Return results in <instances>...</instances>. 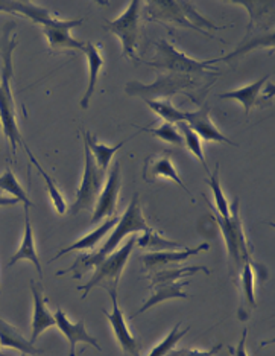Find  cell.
Returning a JSON list of instances; mask_svg holds the SVG:
<instances>
[{
	"label": "cell",
	"instance_id": "35",
	"mask_svg": "<svg viewBox=\"0 0 275 356\" xmlns=\"http://www.w3.org/2000/svg\"><path fill=\"white\" fill-rule=\"evenodd\" d=\"M242 289L247 303L253 307L257 306L256 296H254V273H253V262H247L242 266Z\"/></svg>",
	"mask_w": 275,
	"mask_h": 356
},
{
	"label": "cell",
	"instance_id": "23",
	"mask_svg": "<svg viewBox=\"0 0 275 356\" xmlns=\"http://www.w3.org/2000/svg\"><path fill=\"white\" fill-rule=\"evenodd\" d=\"M188 285H189V280L175 282V283H171V285H156V286H152L153 288L152 294L149 296L148 300L143 303L140 309L133 315V318L135 317V315H140L143 312H147L148 309H151V307H153L161 302L172 300V298H188L189 296L183 291V288L188 286Z\"/></svg>",
	"mask_w": 275,
	"mask_h": 356
},
{
	"label": "cell",
	"instance_id": "3",
	"mask_svg": "<svg viewBox=\"0 0 275 356\" xmlns=\"http://www.w3.org/2000/svg\"><path fill=\"white\" fill-rule=\"evenodd\" d=\"M148 19L151 22H160V23H172L175 26L195 29L201 34L207 37L210 35L208 31L221 29L212 22L201 15L197 8L190 5L189 2H174V0H153L149 2L148 8Z\"/></svg>",
	"mask_w": 275,
	"mask_h": 356
},
{
	"label": "cell",
	"instance_id": "32",
	"mask_svg": "<svg viewBox=\"0 0 275 356\" xmlns=\"http://www.w3.org/2000/svg\"><path fill=\"white\" fill-rule=\"evenodd\" d=\"M180 326H181V321L176 323L174 329L167 334V337L160 344L153 347L148 356H166L169 352H171L175 347V344L180 343L181 338L188 335V332L190 330V327H185L184 330H180Z\"/></svg>",
	"mask_w": 275,
	"mask_h": 356
},
{
	"label": "cell",
	"instance_id": "38",
	"mask_svg": "<svg viewBox=\"0 0 275 356\" xmlns=\"http://www.w3.org/2000/svg\"><path fill=\"white\" fill-rule=\"evenodd\" d=\"M19 203L20 201L17 198H6V197H3L2 191H0V206H15Z\"/></svg>",
	"mask_w": 275,
	"mask_h": 356
},
{
	"label": "cell",
	"instance_id": "6",
	"mask_svg": "<svg viewBox=\"0 0 275 356\" xmlns=\"http://www.w3.org/2000/svg\"><path fill=\"white\" fill-rule=\"evenodd\" d=\"M210 209L213 210L215 220L222 232L231 262L236 265V268L240 270L244 264L253 261V259H251V252H253V250H251V245L248 244L244 232V224H242L239 215V198H234L233 204L230 206V216L226 218L217 213L213 204H210Z\"/></svg>",
	"mask_w": 275,
	"mask_h": 356
},
{
	"label": "cell",
	"instance_id": "28",
	"mask_svg": "<svg viewBox=\"0 0 275 356\" xmlns=\"http://www.w3.org/2000/svg\"><path fill=\"white\" fill-rule=\"evenodd\" d=\"M135 244L139 245L140 248H148L152 250L151 253H156V252H172L175 248H180L181 245L178 244V242L174 241H167L165 239L161 234H158L157 232H153L152 229H148L144 232V234H142L140 238H137Z\"/></svg>",
	"mask_w": 275,
	"mask_h": 356
},
{
	"label": "cell",
	"instance_id": "4",
	"mask_svg": "<svg viewBox=\"0 0 275 356\" xmlns=\"http://www.w3.org/2000/svg\"><path fill=\"white\" fill-rule=\"evenodd\" d=\"M156 56L147 64L149 66L167 70L169 74H180V75H189L193 78L199 76H212L213 79L217 78L221 74L219 70L215 67L216 63H221L222 58L217 60H208V61H197L189 58L188 55L176 51L175 47L167 42V40H161L160 43L156 44Z\"/></svg>",
	"mask_w": 275,
	"mask_h": 356
},
{
	"label": "cell",
	"instance_id": "25",
	"mask_svg": "<svg viewBox=\"0 0 275 356\" xmlns=\"http://www.w3.org/2000/svg\"><path fill=\"white\" fill-rule=\"evenodd\" d=\"M83 136H84V137H83L84 143L87 145L88 149H90L92 156H93V159H94V163L98 165V166L102 169V171H107L108 166H110V161L112 160V156H115V154H116L120 148H122L128 140H131L133 137H135L137 134H134V136H131V137H128L126 140L120 142L119 145H115V147H107V145L98 143V140H96V137L92 136L88 131H84Z\"/></svg>",
	"mask_w": 275,
	"mask_h": 356
},
{
	"label": "cell",
	"instance_id": "37",
	"mask_svg": "<svg viewBox=\"0 0 275 356\" xmlns=\"http://www.w3.org/2000/svg\"><path fill=\"white\" fill-rule=\"evenodd\" d=\"M247 337H248V329H244V332H242V339L240 343L238 346V349L234 350L233 347H228V350L233 353V356H248L247 353Z\"/></svg>",
	"mask_w": 275,
	"mask_h": 356
},
{
	"label": "cell",
	"instance_id": "41",
	"mask_svg": "<svg viewBox=\"0 0 275 356\" xmlns=\"http://www.w3.org/2000/svg\"><path fill=\"white\" fill-rule=\"evenodd\" d=\"M23 356H26V355H23Z\"/></svg>",
	"mask_w": 275,
	"mask_h": 356
},
{
	"label": "cell",
	"instance_id": "20",
	"mask_svg": "<svg viewBox=\"0 0 275 356\" xmlns=\"http://www.w3.org/2000/svg\"><path fill=\"white\" fill-rule=\"evenodd\" d=\"M268 79H269V76H263L260 79H257L256 83H251L245 87L238 88V90L221 93L219 98L221 99H233V101L240 102L245 108V115L248 116L249 111L253 110L256 105L260 104V98H258V95H260L265 84L268 83Z\"/></svg>",
	"mask_w": 275,
	"mask_h": 356
},
{
	"label": "cell",
	"instance_id": "19",
	"mask_svg": "<svg viewBox=\"0 0 275 356\" xmlns=\"http://www.w3.org/2000/svg\"><path fill=\"white\" fill-rule=\"evenodd\" d=\"M19 261H29L34 264L40 279H43V268H42V264H40V259L37 254L35 242H34V232H32V225H31V220H29V207H25V238H23L20 248L14 253L8 266H12Z\"/></svg>",
	"mask_w": 275,
	"mask_h": 356
},
{
	"label": "cell",
	"instance_id": "2",
	"mask_svg": "<svg viewBox=\"0 0 275 356\" xmlns=\"http://www.w3.org/2000/svg\"><path fill=\"white\" fill-rule=\"evenodd\" d=\"M15 28V23H6L2 34V42H0V51H2V72H0V125H2L3 133L8 142L11 145L12 154L17 152V145L22 143V133L17 125V115H15V102L11 90V78L14 74L12 67V54L17 47L19 42L15 38H10V32Z\"/></svg>",
	"mask_w": 275,
	"mask_h": 356
},
{
	"label": "cell",
	"instance_id": "5",
	"mask_svg": "<svg viewBox=\"0 0 275 356\" xmlns=\"http://www.w3.org/2000/svg\"><path fill=\"white\" fill-rule=\"evenodd\" d=\"M201 83L198 78H193L189 75H180V74H167L161 75L156 83L152 84H142L139 81H133L128 83L125 87V92L129 96H140L143 99H153L156 98H166V96H174L176 93H183L189 96L192 101L198 102V96L193 93L199 90Z\"/></svg>",
	"mask_w": 275,
	"mask_h": 356
},
{
	"label": "cell",
	"instance_id": "40",
	"mask_svg": "<svg viewBox=\"0 0 275 356\" xmlns=\"http://www.w3.org/2000/svg\"><path fill=\"white\" fill-rule=\"evenodd\" d=\"M0 129H2V125H0Z\"/></svg>",
	"mask_w": 275,
	"mask_h": 356
},
{
	"label": "cell",
	"instance_id": "16",
	"mask_svg": "<svg viewBox=\"0 0 275 356\" xmlns=\"http://www.w3.org/2000/svg\"><path fill=\"white\" fill-rule=\"evenodd\" d=\"M210 248V245L207 242L201 244L195 248H184L181 252H156V253H148L142 256V262L144 265V270L152 273L157 270H163L165 266H171V265H176L180 262L188 261L189 257L197 256L201 252H207Z\"/></svg>",
	"mask_w": 275,
	"mask_h": 356
},
{
	"label": "cell",
	"instance_id": "8",
	"mask_svg": "<svg viewBox=\"0 0 275 356\" xmlns=\"http://www.w3.org/2000/svg\"><path fill=\"white\" fill-rule=\"evenodd\" d=\"M140 10L142 2L133 0L126 8V11L119 19L105 23V29L117 35L120 42H122L124 56L134 63H139V58H137L135 54L137 46H139L140 42Z\"/></svg>",
	"mask_w": 275,
	"mask_h": 356
},
{
	"label": "cell",
	"instance_id": "39",
	"mask_svg": "<svg viewBox=\"0 0 275 356\" xmlns=\"http://www.w3.org/2000/svg\"><path fill=\"white\" fill-rule=\"evenodd\" d=\"M0 356H5V355H3V353H2V352H0Z\"/></svg>",
	"mask_w": 275,
	"mask_h": 356
},
{
	"label": "cell",
	"instance_id": "11",
	"mask_svg": "<svg viewBox=\"0 0 275 356\" xmlns=\"http://www.w3.org/2000/svg\"><path fill=\"white\" fill-rule=\"evenodd\" d=\"M111 296V303H112V311L107 312L103 311V314L107 315V318L110 321V325L112 327V332H115V337L117 339V344L120 346V349L125 353V356H142V344L139 339H137L131 332H129L125 317L122 309L119 307L117 303V291H110Z\"/></svg>",
	"mask_w": 275,
	"mask_h": 356
},
{
	"label": "cell",
	"instance_id": "1",
	"mask_svg": "<svg viewBox=\"0 0 275 356\" xmlns=\"http://www.w3.org/2000/svg\"><path fill=\"white\" fill-rule=\"evenodd\" d=\"M149 225L144 221L142 215V207H140V195L139 193H134V197L129 203L125 213L119 218V222L116 225L115 232L111 233L110 239L105 242V244L99 248V252L92 253V254H83L76 257L75 264L70 266V268L60 271L58 276H62L66 273H74V279H81L87 271L96 268L105 257L110 256L112 252H116L117 247L126 234L137 233V232H147Z\"/></svg>",
	"mask_w": 275,
	"mask_h": 356
},
{
	"label": "cell",
	"instance_id": "27",
	"mask_svg": "<svg viewBox=\"0 0 275 356\" xmlns=\"http://www.w3.org/2000/svg\"><path fill=\"white\" fill-rule=\"evenodd\" d=\"M23 147H25V149H26V154L29 156V160L32 161V165H34L35 168H37V171L42 174V177H43V180H44V183H46V188H47V192H49V197H51V200H52V203H53V207H55V210L56 212H58L60 215H64L67 212V203H66V200L62 198V195H61V192L58 191V188H56L55 186V181L52 180V177L47 174L44 169L42 168V165L38 163L37 161V159L32 156V152L29 151V148L26 147V145H23Z\"/></svg>",
	"mask_w": 275,
	"mask_h": 356
},
{
	"label": "cell",
	"instance_id": "34",
	"mask_svg": "<svg viewBox=\"0 0 275 356\" xmlns=\"http://www.w3.org/2000/svg\"><path fill=\"white\" fill-rule=\"evenodd\" d=\"M140 131L151 133L152 136L158 137V139H161L163 142L176 145V147H183V145H184L183 136H181L180 131H178L176 125H174V124L165 122L163 125L158 127V128H142Z\"/></svg>",
	"mask_w": 275,
	"mask_h": 356
},
{
	"label": "cell",
	"instance_id": "18",
	"mask_svg": "<svg viewBox=\"0 0 275 356\" xmlns=\"http://www.w3.org/2000/svg\"><path fill=\"white\" fill-rule=\"evenodd\" d=\"M0 11L5 13H17L31 22L42 25L43 28L49 26L55 20L51 13L43 6H38L32 2H15V0H0Z\"/></svg>",
	"mask_w": 275,
	"mask_h": 356
},
{
	"label": "cell",
	"instance_id": "33",
	"mask_svg": "<svg viewBox=\"0 0 275 356\" xmlns=\"http://www.w3.org/2000/svg\"><path fill=\"white\" fill-rule=\"evenodd\" d=\"M207 184L212 188L213 191V197H215V203H216V209L217 213L221 216L226 218L230 216V206H228V201H226L224 192L221 189V180H219V165H216V171L212 172L210 178L207 180Z\"/></svg>",
	"mask_w": 275,
	"mask_h": 356
},
{
	"label": "cell",
	"instance_id": "29",
	"mask_svg": "<svg viewBox=\"0 0 275 356\" xmlns=\"http://www.w3.org/2000/svg\"><path fill=\"white\" fill-rule=\"evenodd\" d=\"M147 102L148 107L157 113L160 118H163L166 122L176 125L178 122H184V113L185 111H180L178 108H175L174 105L169 101H156V99H143Z\"/></svg>",
	"mask_w": 275,
	"mask_h": 356
},
{
	"label": "cell",
	"instance_id": "22",
	"mask_svg": "<svg viewBox=\"0 0 275 356\" xmlns=\"http://www.w3.org/2000/svg\"><path fill=\"white\" fill-rule=\"evenodd\" d=\"M84 54L87 55V61H88V87L85 90V95L83 96V101H81V107L87 110L88 105H90L92 96L94 93L96 84H98V76L103 66V58L101 56L98 47H96L92 42L85 43Z\"/></svg>",
	"mask_w": 275,
	"mask_h": 356
},
{
	"label": "cell",
	"instance_id": "14",
	"mask_svg": "<svg viewBox=\"0 0 275 356\" xmlns=\"http://www.w3.org/2000/svg\"><path fill=\"white\" fill-rule=\"evenodd\" d=\"M53 318H55V326H58L61 334L67 338V341L70 344V356H76V344L78 343L90 344V346H94L98 350H101L98 339L93 338L87 332L84 320H81L78 323H70L66 312H64L62 309L56 311L53 314Z\"/></svg>",
	"mask_w": 275,
	"mask_h": 356
},
{
	"label": "cell",
	"instance_id": "31",
	"mask_svg": "<svg viewBox=\"0 0 275 356\" xmlns=\"http://www.w3.org/2000/svg\"><path fill=\"white\" fill-rule=\"evenodd\" d=\"M176 128L180 129V133L183 136L185 147H188L193 154H195V156L198 157V160L201 161V165L204 166V169L208 172L206 156H204V151H202V145H201V139L198 137V134L195 131H192V129L189 128V125L185 124V122H178Z\"/></svg>",
	"mask_w": 275,
	"mask_h": 356
},
{
	"label": "cell",
	"instance_id": "36",
	"mask_svg": "<svg viewBox=\"0 0 275 356\" xmlns=\"http://www.w3.org/2000/svg\"><path fill=\"white\" fill-rule=\"evenodd\" d=\"M222 349V344L213 346L210 350H192V349H176L171 350L166 356H217Z\"/></svg>",
	"mask_w": 275,
	"mask_h": 356
},
{
	"label": "cell",
	"instance_id": "10",
	"mask_svg": "<svg viewBox=\"0 0 275 356\" xmlns=\"http://www.w3.org/2000/svg\"><path fill=\"white\" fill-rule=\"evenodd\" d=\"M84 23V19L76 20H58L55 19L49 26L43 28V34L46 35L47 42H49L51 49L53 52H62V51H79L84 52L85 43L78 42L70 35V31L78 28Z\"/></svg>",
	"mask_w": 275,
	"mask_h": 356
},
{
	"label": "cell",
	"instance_id": "24",
	"mask_svg": "<svg viewBox=\"0 0 275 356\" xmlns=\"http://www.w3.org/2000/svg\"><path fill=\"white\" fill-rule=\"evenodd\" d=\"M117 222H119V216L117 215L112 216V218H108V220L105 221L103 224H101L98 229L93 230L92 233L85 234L84 238H81L79 241H76L75 244H72L70 247L62 248L61 252L55 256V259H58L62 254H67L70 252H81V250H92V248H94L96 245L99 244L101 239L105 236V234H107L112 227H116Z\"/></svg>",
	"mask_w": 275,
	"mask_h": 356
},
{
	"label": "cell",
	"instance_id": "15",
	"mask_svg": "<svg viewBox=\"0 0 275 356\" xmlns=\"http://www.w3.org/2000/svg\"><path fill=\"white\" fill-rule=\"evenodd\" d=\"M31 291L32 297H34V317H32L29 341L34 344L37 341V338L42 335L46 329L55 326V318L51 311L47 309L44 289L42 283H35L34 280H31Z\"/></svg>",
	"mask_w": 275,
	"mask_h": 356
},
{
	"label": "cell",
	"instance_id": "21",
	"mask_svg": "<svg viewBox=\"0 0 275 356\" xmlns=\"http://www.w3.org/2000/svg\"><path fill=\"white\" fill-rule=\"evenodd\" d=\"M0 347H10L22 352L23 355H40L42 350L23 337L20 332L11 326L10 323L0 318Z\"/></svg>",
	"mask_w": 275,
	"mask_h": 356
},
{
	"label": "cell",
	"instance_id": "12",
	"mask_svg": "<svg viewBox=\"0 0 275 356\" xmlns=\"http://www.w3.org/2000/svg\"><path fill=\"white\" fill-rule=\"evenodd\" d=\"M120 192V163H115L112 166L108 181L103 186V189L99 193V198L96 201L92 216V224L99 222L105 218L116 216L117 210V197Z\"/></svg>",
	"mask_w": 275,
	"mask_h": 356
},
{
	"label": "cell",
	"instance_id": "17",
	"mask_svg": "<svg viewBox=\"0 0 275 356\" xmlns=\"http://www.w3.org/2000/svg\"><path fill=\"white\" fill-rule=\"evenodd\" d=\"M143 177L147 178L148 181L156 180L158 177H165V178H171L176 184H180V188H183L185 192L192 195V192L185 188V184L175 171V168L172 165L171 160V152H163L160 156H153L147 160V165H144V171Z\"/></svg>",
	"mask_w": 275,
	"mask_h": 356
},
{
	"label": "cell",
	"instance_id": "30",
	"mask_svg": "<svg viewBox=\"0 0 275 356\" xmlns=\"http://www.w3.org/2000/svg\"><path fill=\"white\" fill-rule=\"evenodd\" d=\"M0 191L10 192L11 195H14V198H17L20 203L25 204V207L34 206L32 204V201L28 198V193L22 188V184L17 181V178H15L14 172L10 168H6L3 175L0 177Z\"/></svg>",
	"mask_w": 275,
	"mask_h": 356
},
{
	"label": "cell",
	"instance_id": "9",
	"mask_svg": "<svg viewBox=\"0 0 275 356\" xmlns=\"http://www.w3.org/2000/svg\"><path fill=\"white\" fill-rule=\"evenodd\" d=\"M84 152H85L84 178L76 192L75 203L70 206L72 215H76L79 212H83V210L88 212V210L94 209L96 201H98L99 193L102 191L105 177H107V171H102V169L94 163L92 152L85 143H84Z\"/></svg>",
	"mask_w": 275,
	"mask_h": 356
},
{
	"label": "cell",
	"instance_id": "26",
	"mask_svg": "<svg viewBox=\"0 0 275 356\" xmlns=\"http://www.w3.org/2000/svg\"><path fill=\"white\" fill-rule=\"evenodd\" d=\"M199 271H204L210 274V271L206 268V266L195 265V266H188V268H167V270H157L152 271L149 280L152 282V286L156 285H171V283L180 282L183 277H190L193 274H197Z\"/></svg>",
	"mask_w": 275,
	"mask_h": 356
},
{
	"label": "cell",
	"instance_id": "7",
	"mask_svg": "<svg viewBox=\"0 0 275 356\" xmlns=\"http://www.w3.org/2000/svg\"><path fill=\"white\" fill-rule=\"evenodd\" d=\"M137 236L129 238L126 244L122 248H117L116 252H112L110 256H107L103 261L96 266L93 277L85 283L84 286H79L78 289L83 293V298H85L93 288H102L110 291H117L120 277L125 270V265L128 262L129 256L133 253V248L135 247Z\"/></svg>",
	"mask_w": 275,
	"mask_h": 356
},
{
	"label": "cell",
	"instance_id": "13",
	"mask_svg": "<svg viewBox=\"0 0 275 356\" xmlns=\"http://www.w3.org/2000/svg\"><path fill=\"white\" fill-rule=\"evenodd\" d=\"M184 122L189 125L192 131L198 134L199 139H204L206 142H219L231 145V147H238V143L230 140L228 137H225L219 129L213 125L212 120H210V107L204 105L201 110L195 113H184Z\"/></svg>",
	"mask_w": 275,
	"mask_h": 356
}]
</instances>
